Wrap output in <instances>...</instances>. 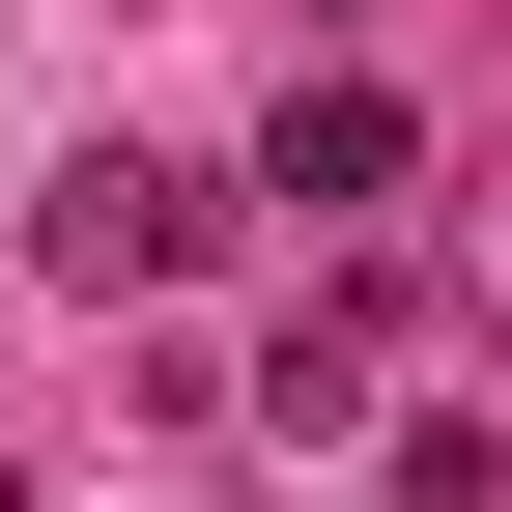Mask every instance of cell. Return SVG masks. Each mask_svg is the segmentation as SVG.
Masks as SVG:
<instances>
[{
    "label": "cell",
    "instance_id": "6da1fadb",
    "mask_svg": "<svg viewBox=\"0 0 512 512\" xmlns=\"http://www.w3.org/2000/svg\"><path fill=\"white\" fill-rule=\"evenodd\" d=\"M29 256H57V285H171V256H200V171H143V143H86V171L29 200Z\"/></svg>",
    "mask_w": 512,
    "mask_h": 512
},
{
    "label": "cell",
    "instance_id": "7a4b0ae2",
    "mask_svg": "<svg viewBox=\"0 0 512 512\" xmlns=\"http://www.w3.org/2000/svg\"><path fill=\"white\" fill-rule=\"evenodd\" d=\"M399 86H342V57H313V86H285V143H256V200H313V228H370V200H399Z\"/></svg>",
    "mask_w": 512,
    "mask_h": 512
}]
</instances>
